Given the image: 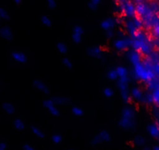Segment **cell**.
I'll return each mask as SVG.
<instances>
[{
	"label": "cell",
	"instance_id": "d4e9b609",
	"mask_svg": "<svg viewBox=\"0 0 159 150\" xmlns=\"http://www.w3.org/2000/svg\"><path fill=\"white\" fill-rule=\"evenodd\" d=\"M102 94H103V96H105V98L110 99V98H111L114 96L115 92L114 90L111 88H110V87H105V88H103V89H102Z\"/></svg>",
	"mask_w": 159,
	"mask_h": 150
},
{
	"label": "cell",
	"instance_id": "e0dca14e",
	"mask_svg": "<svg viewBox=\"0 0 159 150\" xmlns=\"http://www.w3.org/2000/svg\"><path fill=\"white\" fill-rule=\"evenodd\" d=\"M70 37H71V40L73 41V42H74L75 44L81 43L84 40V35L76 33V32L74 31L71 32Z\"/></svg>",
	"mask_w": 159,
	"mask_h": 150
},
{
	"label": "cell",
	"instance_id": "5b68a950",
	"mask_svg": "<svg viewBox=\"0 0 159 150\" xmlns=\"http://www.w3.org/2000/svg\"><path fill=\"white\" fill-rule=\"evenodd\" d=\"M2 107L4 112L9 116L14 115L17 112V106L16 105V104L12 102H4L2 104Z\"/></svg>",
	"mask_w": 159,
	"mask_h": 150
},
{
	"label": "cell",
	"instance_id": "ffe728a7",
	"mask_svg": "<svg viewBox=\"0 0 159 150\" xmlns=\"http://www.w3.org/2000/svg\"><path fill=\"white\" fill-rule=\"evenodd\" d=\"M51 141L54 145H59L63 141V136L59 133H54L51 136Z\"/></svg>",
	"mask_w": 159,
	"mask_h": 150
},
{
	"label": "cell",
	"instance_id": "4dcf8cb0",
	"mask_svg": "<svg viewBox=\"0 0 159 150\" xmlns=\"http://www.w3.org/2000/svg\"><path fill=\"white\" fill-rule=\"evenodd\" d=\"M15 2V4H16V6H20L21 5V3H22L23 0H13Z\"/></svg>",
	"mask_w": 159,
	"mask_h": 150
},
{
	"label": "cell",
	"instance_id": "1f68e13d",
	"mask_svg": "<svg viewBox=\"0 0 159 150\" xmlns=\"http://www.w3.org/2000/svg\"><path fill=\"white\" fill-rule=\"evenodd\" d=\"M1 21H2V19H1V17H0V22H1Z\"/></svg>",
	"mask_w": 159,
	"mask_h": 150
},
{
	"label": "cell",
	"instance_id": "484cf974",
	"mask_svg": "<svg viewBox=\"0 0 159 150\" xmlns=\"http://www.w3.org/2000/svg\"><path fill=\"white\" fill-rule=\"evenodd\" d=\"M98 135L100 136L101 139H102V141H103V142H108L111 141V135H110L109 133L107 131H105V130L101 131L98 134Z\"/></svg>",
	"mask_w": 159,
	"mask_h": 150
},
{
	"label": "cell",
	"instance_id": "7402d4cb",
	"mask_svg": "<svg viewBox=\"0 0 159 150\" xmlns=\"http://www.w3.org/2000/svg\"><path fill=\"white\" fill-rule=\"evenodd\" d=\"M62 63L64 67L68 69V70H73V68L74 67V63L73 62V60L70 58L66 57V56L62 58Z\"/></svg>",
	"mask_w": 159,
	"mask_h": 150
},
{
	"label": "cell",
	"instance_id": "4fadbf2b",
	"mask_svg": "<svg viewBox=\"0 0 159 150\" xmlns=\"http://www.w3.org/2000/svg\"><path fill=\"white\" fill-rule=\"evenodd\" d=\"M56 49L57 52L60 54L65 55L69 53V47L67 46L66 43L63 41H59L56 45Z\"/></svg>",
	"mask_w": 159,
	"mask_h": 150
},
{
	"label": "cell",
	"instance_id": "9a60e30c",
	"mask_svg": "<svg viewBox=\"0 0 159 150\" xmlns=\"http://www.w3.org/2000/svg\"><path fill=\"white\" fill-rule=\"evenodd\" d=\"M88 53L89 56L94 58H99L102 56V49L99 46H92L88 50Z\"/></svg>",
	"mask_w": 159,
	"mask_h": 150
},
{
	"label": "cell",
	"instance_id": "f1b7e54d",
	"mask_svg": "<svg viewBox=\"0 0 159 150\" xmlns=\"http://www.w3.org/2000/svg\"><path fill=\"white\" fill-rule=\"evenodd\" d=\"M20 148L24 150H34L35 149V147L30 142H27L23 143L22 145H21Z\"/></svg>",
	"mask_w": 159,
	"mask_h": 150
},
{
	"label": "cell",
	"instance_id": "7a4b0ae2",
	"mask_svg": "<svg viewBox=\"0 0 159 150\" xmlns=\"http://www.w3.org/2000/svg\"><path fill=\"white\" fill-rule=\"evenodd\" d=\"M42 105L52 117H57L60 115V110L56 106V104L53 102L51 97H47L42 99Z\"/></svg>",
	"mask_w": 159,
	"mask_h": 150
},
{
	"label": "cell",
	"instance_id": "f546056e",
	"mask_svg": "<svg viewBox=\"0 0 159 150\" xmlns=\"http://www.w3.org/2000/svg\"><path fill=\"white\" fill-rule=\"evenodd\" d=\"M9 145V142L7 140H0V150L7 149Z\"/></svg>",
	"mask_w": 159,
	"mask_h": 150
},
{
	"label": "cell",
	"instance_id": "d6986e66",
	"mask_svg": "<svg viewBox=\"0 0 159 150\" xmlns=\"http://www.w3.org/2000/svg\"><path fill=\"white\" fill-rule=\"evenodd\" d=\"M123 118L126 119H130V120H134V112L132 109L126 108L123 110L122 112V117Z\"/></svg>",
	"mask_w": 159,
	"mask_h": 150
},
{
	"label": "cell",
	"instance_id": "9c48e42d",
	"mask_svg": "<svg viewBox=\"0 0 159 150\" xmlns=\"http://www.w3.org/2000/svg\"><path fill=\"white\" fill-rule=\"evenodd\" d=\"M30 131H31L32 134L34 135H35L36 137H38L40 139H45L47 138V134L41 128L38 126H35V125H32L30 128Z\"/></svg>",
	"mask_w": 159,
	"mask_h": 150
},
{
	"label": "cell",
	"instance_id": "52a82bcc",
	"mask_svg": "<svg viewBox=\"0 0 159 150\" xmlns=\"http://www.w3.org/2000/svg\"><path fill=\"white\" fill-rule=\"evenodd\" d=\"M0 38L7 41H13V33L9 27H0Z\"/></svg>",
	"mask_w": 159,
	"mask_h": 150
},
{
	"label": "cell",
	"instance_id": "6da1fadb",
	"mask_svg": "<svg viewBox=\"0 0 159 150\" xmlns=\"http://www.w3.org/2000/svg\"><path fill=\"white\" fill-rule=\"evenodd\" d=\"M10 59L12 62L20 64L25 63L28 59V54L25 50L21 49H10Z\"/></svg>",
	"mask_w": 159,
	"mask_h": 150
},
{
	"label": "cell",
	"instance_id": "30bf717a",
	"mask_svg": "<svg viewBox=\"0 0 159 150\" xmlns=\"http://www.w3.org/2000/svg\"><path fill=\"white\" fill-rule=\"evenodd\" d=\"M115 26V21L111 18H106L101 21L100 27L102 30H109L114 27Z\"/></svg>",
	"mask_w": 159,
	"mask_h": 150
},
{
	"label": "cell",
	"instance_id": "8fae6325",
	"mask_svg": "<svg viewBox=\"0 0 159 150\" xmlns=\"http://www.w3.org/2000/svg\"><path fill=\"white\" fill-rule=\"evenodd\" d=\"M71 114L76 117H83L85 115V110L80 105H75L71 107Z\"/></svg>",
	"mask_w": 159,
	"mask_h": 150
},
{
	"label": "cell",
	"instance_id": "603a6c76",
	"mask_svg": "<svg viewBox=\"0 0 159 150\" xmlns=\"http://www.w3.org/2000/svg\"><path fill=\"white\" fill-rule=\"evenodd\" d=\"M0 17L4 21H10V13L8 10L3 7H0Z\"/></svg>",
	"mask_w": 159,
	"mask_h": 150
},
{
	"label": "cell",
	"instance_id": "2e32d148",
	"mask_svg": "<svg viewBox=\"0 0 159 150\" xmlns=\"http://www.w3.org/2000/svg\"><path fill=\"white\" fill-rule=\"evenodd\" d=\"M51 98L56 105H68L70 102V101H69V98L65 97V96H56V97Z\"/></svg>",
	"mask_w": 159,
	"mask_h": 150
},
{
	"label": "cell",
	"instance_id": "7c38bea8",
	"mask_svg": "<svg viewBox=\"0 0 159 150\" xmlns=\"http://www.w3.org/2000/svg\"><path fill=\"white\" fill-rule=\"evenodd\" d=\"M129 45V42L127 39H117L114 42V46L118 50L126 49Z\"/></svg>",
	"mask_w": 159,
	"mask_h": 150
},
{
	"label": "cell",
	"instance_id": "44dd1931",
	"mask_svg": "<svg viewBox=\"0 0 159 150\" xmlns=\"http://www.w3.org/2000/svg\"><path fill=\"white\" fill-rule=\"evenodd\" d=\"M129 60L131 61V63H132L134 65H136V64L140 63V55H139V53H137V51H134L132 52V53H129Z\"/></svg>",
	"mask_w": 159,
	"mask_h": 150
},
{
	"label": "cell",
	"instance_id": "5bb4252c",
	"mask_svg": "<svg viewBox=\"0 0 159 150\" xmlns=\"http://www.w3.org/2000/svg\"><path fill=\"white\" fill-rule=\"evenodd\" d=\"M123 10H124V12L127 16H134L137 13V9L133 6L132 3L129 2H125L124 5H123Z\"/></svg>",
	"mask_w": 159,
	"mask_h": 150
},
{
	"label": "cell",
	"instance_id": "3957f363",
	"mask_svg": "<svg viewBox=\"0 0 159 150\" xmlns=\"http://www.w3.org/2000/svg\"><path fill=\"white\" fill-rule=\"evenodd\" d=\"M134 73H135L136 77L143 79V80H148L152 77V74L150 70L145 68L140 63L134 65Z\"/></svg>",
	"mask_w": 159,
	"mask_h": 150
},
{
	"label": "cell",
	"instance_id": "4316f807",
	"mask_svg": "<svg viewBox=\"0 0 159 150\" xmlns=\"http://www.w3.org/2000/svg\"><path fill=\"white\" fill-rule=\"evenodd\" d=\"M132 95L133 96H134V97L138 101H140V99H142V97H143V95H142L141 91H140L138 88H133Z\"/></svg>",
	"mask_w": 159,
	"mask_h": 150
},
{
	"label": "cell",
	"instance_id": "83f0119b",
	"mask_svg": "<svg viewBox=\"0 0 159 150\" xmlns=\"http://www.w3.org/2000/svg\"><path fill=\"white\" fill-rule=\"evenodd\" d=\"M47 6L50 10H55L57 8V1L56 0H47Z\"/></svg>",
	"mask_w": 159,
	"mask_h": 150
},
{
	"label": "cell",
	"instance_id": "ac0fdd59",
	"mask_svg": "<svg viewBox=\"0 0 159 150\" xmlns=\"http://www.w3.org/2000/svg\"><path fill=\"white\" fill-rule=\"evenodd\" d=\"M40 21L46 27H51L53 25V21L52 20V18L50 16H47V15H42V16H41Z\"/></svg>",
	"mask_w": 159,
	"mask_h": 150
},
{
	"label": "cell",
	"instance_id": "ba28073f",
	"mask_svg": "<svg viewBox=\"0 0 159 150\" xmlns=\"http://www.w3.org/2000/svg\"><path fill=\"white\" fill-rule=\"evenodd\" d=\"M13 127L18 131H22L27 128V124L22 117H16L13 121Z\"/></svg>",
	"mask_w": 159,
	"mask_h": 150
},
{
	"label": "cell",
	"instance_id": "277c9868",
	"mask_svg": "<svg viewBox=\"0 0 159 150\" xmlns=\"http://www.w3.org/2000/svg\"><path fill=\"white\" fill-rule=\"evenodd\" d=\"M32 85L36 90L45 95L51 94V90L46 83L42 79H34L32 81Z\"/></svg>",
	"mask_w": 159,
	"mask_h": 150
},
{
	"label": "cell",
	"instance_id": "8992f818",
	"mask_svg": "<svg viewBox=\"0 0 159 150\" xmlns=\"http://www.w3.org/2000/svg\"><path fill=\"white\" fill-rule=\"evenodd\" d=\"M116 70L117 71L119 82L127 83L129 81V77H128V70L126 67L124 66H118Z\"/></svg>",
	"mask_w": 159,
	"mask_h": 150
},
{
	"label": "cell",
	"instance_id": "cb8c5ba5",
	"mask_svg": "<svg viewBox=\"0 0 159 150\" xmlns=\"http://www.w3.org/2000/svg\"><path fill=\"white\" fill-rule=\"evenodd\" d=\"M106 76L108 77V79H109L110 81H116L119 78L117 71H116V69H111V70H108L107 72Z\"/></svg>",
	"mask_w": 159,
	"mask_h": 150
}]
</instances>
